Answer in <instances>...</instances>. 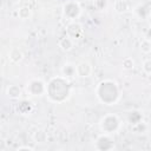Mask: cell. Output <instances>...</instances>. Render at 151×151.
Masks as SVG:
<instances>
[{"instance_id":"5bb4252c","label":"cell","mask_w":151,"mask_h":151,"mask_svg":"<svg viewBox=\"0 0 151 151\" xmlns=\"http://www.w3.org/2000/svg\"><path fill=\"white\" fill-rule=\"evenodd\" d=\"M143 70L145 73L151 74V59H147L143 63Z\"/></svg>"},{"instance_id":"7a4b0ae2","label":"cell","mask_w":151,"mask_h":151,"mask_svg":"<svg viewBox=\"0 0 151 151\" xmlns=\"http://www.w3.org/2000/svg\"><path fill=\"white\" fill-rule=\"evenodd\" d=\"M64 12H65V15L68 17L70 19H74L79 15L80 13V8L78 6V4H74V2H68L67 5H65L64 7Z\"/></svg>"},{"instance_id":"9a60e30c","label":"cell","mask_w":151,"mask_h":151,"mask_svg":"<svg viewBox=\"0 0 151 151\" xmlns=\"http://www.w3.org/2000/svg\"><path fill=\"white\" fill-rule=\"evenodd\" d=\"M96 6L99 9H104L107 6V0H96Z\"/></svg>"},{"instance_id":"e0dca14e","label":"cell","mask_w":151,"mask_h":151,"mask_svg":"<svg viewBox=\"0 0 151 151\" xmlns=\"http://www.w3.org/2000/svg\"><path fill=\"white\" fill-rule=\"evenodd\" d=\"M147 22H149V25H150V27H151V13H150L149 17H147Z\"/></svg>"},{"instance_id":"277c9868","label":"cell","mask_w":151,"mask_h":151,"mask_svg":"<svg viewBox=\"0 0 151 151\" xmlns=\"http://www.w3.org/2000/svg\"><path fill=\"white\" fill-rule=\"evenodd\" d=\"M67 33L72 37V38H78L81 33H83V28L77 22H72L71 25H68L67 27Z\"/></svg>"},{"instance_id":"8992f818","label":"cell","mask_w":151,"mask_h":151,"mask_svg":"<svg viewBox=\"0 0 151 151\" xmlns=\"http://www.w3.org/2000/svg\"><path fill=\"white\" fill-rule=\"evenodd\" d=\"M61 72H63V76H65V77H74L77 74V66L68 63V64L64 65Z\"/></svg>"},{"instance_id":"7c38bea8","label":"cell","mask_w":151,"mask_h":151,"mask_svg":"<svg viewBox=\"0 0 151 151\" xmlns=\"http://www.w3.org/2000/svg\"><path fill=\"white\" fill-rule=\"evenodd\" d=\"M136 12H137V14H138V17L139 18H147L149 17V12H147V8L145 7V6H138L137 7V9H136Z\"/></svg>"},{"instance_id":"3957f363","label":"cell","mask_w":151,"mask_h":151,"mask_svg":"<svg viewBox=\"0 0 151 151\" xmlns=\"http://www.w3.org/2000/svg\"><path fill=\"white\" fill-rule=\"evenodd\" d=\"M92 73V66L87 61H81L77 65V74L79 77H88Z\"/></svg>"},{"instance_id":"9c48e42d","label":"cell","mask_w":151,"mask_h":151,"mask_svg":"<svg viewBox=\"0 0 151 151\" xmlns=\"http://www.w3.org/2000/svg\"><path fill=\"white\" fill-rule=\"evenodd\" d=\"M114 9L118 12V13H123L127 9V2L125 0H117L114 2Z\"/></svg>"},{"instance_id":"5b68a950","label":"cell","mask_w":151,"mask_h":151,"mask_svg":"<svg viewBox=\"0 0 151 151\" xmlns=\"http://www.w3.org/2000/svg\"><path fill=\"white\" fill-rule=\"evenodd\" d=\"M59 47L63 51H71L73 48V39L71 37H65L59 41Z\"/></svg>"},{"instance_id":"30bf717a","label":"cell","mask_w":151,"mask_h":151,"mask_svg":"<svg viewBox=\"0 0 151 151\" xmlns=\"http://www.w3.org/2000/svg\"><path fill=\"white\" fill-rule=\"evenodd\" d=\"M18 15H19L20 19L26 20V19H28V18L32 15V12H31V9H29L28 7H21V8L18 11Z\"/></svg>"},{"instance_id":"2e32d148","label":"cell","mask_w":151,"mask_h":151,"mask_svg":"<svg viewBox=\"0 0 151 151\" xmlns=\"http://www.w3.org/2000/svg\"><path fill=\"white\" fill-rule=\"evenodd\" d=\"M145 39H147V40L151 41V27L146 31V33H145Z\"/></svg>"},{"instance_id":"6da1fadb","label":"cell","mask_w":151,"mask_h":151,"mask_svg":"<svg viewBox=\"0 0 151 151\" xmlns=\"http://www.w3.org/2000/svg\"><path fill=\"white\" fill-rule=\"evenodd\" d=\"M118 126H119V119L114 114L106 116L100 122V127L105 133H111V132L116 131L118 129Z\"/></svg>"},{"instance_id":"52a82bcc","label":"cell","mask_w":151,"mask_h":151,"mask_svg":"<svg viewBox=\"0 0 151 151\" xmlns=\"http://www.w3.org/2000/svg\"><path fill=\"white\" fill-rule=\"evenodd\" d=\"M7 93L11 98L15 99V98H19L20 94H21V88L17 85H11L8 88H7Z\"/></svg>"},{"instance_id":"4fadbf2b","label":"cell","mask_w":151,"mask_h":151,"mask_svg":"<svg viewBox=\"0 0 151 151\" xmlns=\"http://www.w3.org/2000/svg\"><path fill=\"white\" fill-rule=\"evenodd\" d=\"M123 67L125 70H132L134 67V61L132 58H125L123 60Z\"/></svg>"},{"instance_id":"8fae6325","label":"cell","mask_w":151,"mask_h":151,"mask_svg":"<svg viewBox=\"0 0 151 151\" xmlns=\"http://www.w3.org/2000/svg\"><path fill=\"white\" fill-rule=\"evenodd\" d=\"M140 51L143 53H150L151 52V41L147 40V39L142 40V42H140Z\"/></svg>"},{"instance_id":"ba28073f","label":"cell","mask_w":151,"mask_h":151,"mask_svg":"<svg viewBox=\"0 0 151 151\" xmlns=\"http://www.w3.org/2000/svg\"><path fill=\"white\" fill-rule=\"evenodd\" d=\"M9 59H11L13 63H19V61L22 59V52H21L19 48H13V50H11V52H9Z\"/></svg>"}]
</instances>
